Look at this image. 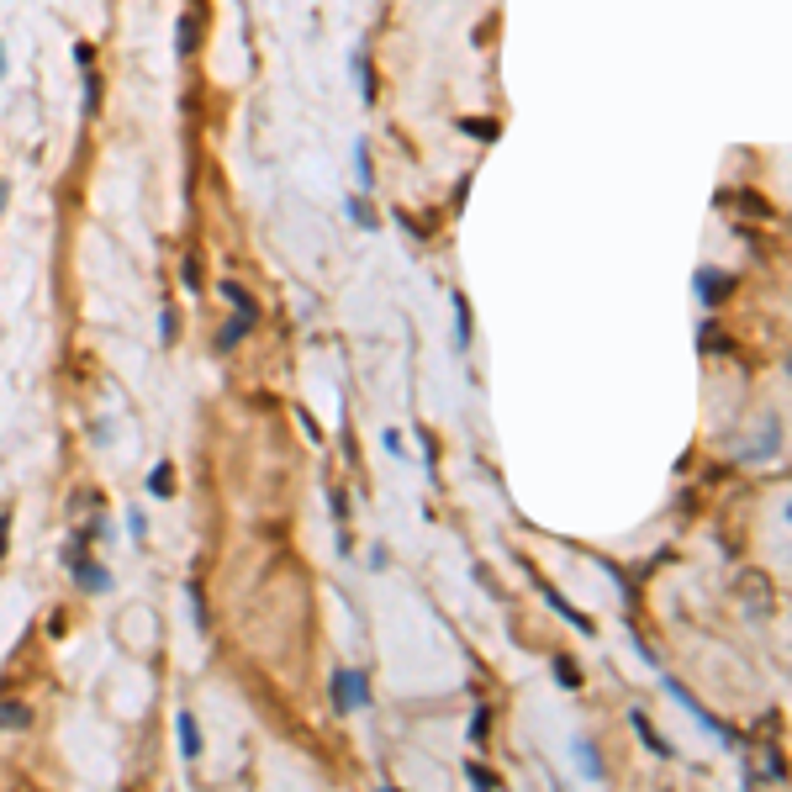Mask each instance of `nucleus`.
<instances>
[{"instance_id": "3", "label": "nucleus", "mask_w": 792, "mask_h": 792, "mask_svg": "<svg viewBox=\"0 0 792 792\" xmlns=\"http://www.w3.org/2000/svg\"><path fill=\"white\" fill-rule=\"evenodd\" d=\"M201 27H206V0H190V16L180 21V32H174V48L190 58L201 48Z\"/></svg>"}, {"instance_id": "6", "label": "nucleus", "mask_w": 792, "mask_h": 792, "mask_svg": "<svg viewBox=\"0 0 792 792\" xmlns=\"http://www.w3.org/2000/svg\"><path fill=\"white\" fill-rule=\"evenodd\" d=\"M74 566V581H80V592H112V570L106 566H96V560H69Z\"/></svg>"}, {"instance_id": "11", "label": "nucleus", "mask_w": 792, "mask_h": 792, "mask_svg": "<svg viewBox=\"0 0 792 792\" xmlns=\"http://www.w3.org/2000/svg\"><path fill=\"white\" fill-rule=\"evenodd\" d=\"M454 349H459V354L470 349V301H465L459 291H454Z\"/></svg>"}, {"instance_id": "19", "label": "nucleus", "mask_w": 792, "mask_h": 792, "mask_svg": "<svg viewBox=\"0 0 792 792\" xmlns=\"http://www.w3.org/2000/svg\"><path fill=\"white\" fill-rule=\"evenodd\" d=\"M343 212H349V217H354V223L365 227V232H375V227H381V217H375V212H370V206H365V201H359V196H349V201H343Z\"/></svg>"}, {"instance_id": "8", "label": "nucleus", "mask_w": 792, "mask_h": 792, "mask_svg": "<svg viewBox=\"0 0 792 792\" xmlns=\"http://www.w3.org/2000/svg\"><path fill=\"white\" fill-rule=\"evenodd\" d=\"M174 735H180L185 761H196V755H201V729H196V713H190V708H180V713H174Z\"/></svg>"}, {"instance_id": "2", "label": "nucleus", "mask_w": 792, "mask_h": 792, "mask_svg": "<svg viewBox=\"0 0 792 792\" xmlns=\"http://www.w3.org/2000/svg\"><path fill=\"white\" fill-rule=\"evenodd\" d=\"M729 291H735V275H729V270H713V265L697 270V296H703V307H724Z\"/></svg>"}, {"instance_id": "27", "label": "nucleus", "mask_w": 792, "mask_h": 792, "mask_svg": "<svg viewBox=\"0 0 792 792\" xmlns=\"http://www.w3.org/2000/svg\"><path fill=\"white\" fill-rule=\"evenodd\" d=\"M127 528H132V539H143V534H148V518L132 508V512H127Z\"/></svg>"}, {"instance_id": "7", "label": "nucleus", "mask_w": 792, "mask_h": 792, "mask_svg": "<svg viewBox=\"0 0 792 792\" xmlns=\"http://www.w3.org/2000/svg\"><path fill=\"white\" fill-rule=\"evenodd\" d=\"M354 80H359L365 106H375V96H381V90H375V63H370V48H365V43L354 48Z\"/></svg>"}, {"instance_id": "15", "label": "nucleus", "mask_w": 792, "mask_h": 792, "mask_svg": "<svg viewBox=\"0 0 792 792\" xmlns=\"http://www.w3.org/2000/svg\"><path fill=\"white\" fill-rule=\"evenodd\" d=\"M254 323H259L254 312H232V323H227V333H223V339H217V349H232V343L243 339V333H249Z\"/></svg>"}, {"instance_id": "20", "label": "nucleus", "mask_w": 792, "mask_h": 792, "mask_svg": "<svg viewBox=\"0 0 792 792\" xmlns=\"http://www.w3.org/2000/svg\"><path fill=\"white\" fill-rule=\"evenodd\" d=\"M486 729H492V708H486V703H481V708H476V713H470V745H476V750H481V745H486Z\"/></svg>"}, {"instance_id": "5", "label": "nucleus", "mask_w": 792, "mask_h": 792, "mask_svg": "<svg viewBox=\"0 0 792 792\" xmlns=\"http://www.w3.org/2000/svg\"><path fill=\"white\" fill-rule=\"evenodd\" d=\"M739 597L750 602V613H755V619H766V613H771V592H766V581H761L755 570H745V576H739Z\"/></svg>"}, {"instance_id": "21", "label": "nucleus", "mask_w": 792, "mask_h": 792, "mask_svg": "<svg viewBox=\"0 0 792 792\" xmlns=\"http://www.w3.org/2000/svg\"><path fill=\"white\" fill-rule=\"evenodd\" d=\"M354 170H359V185H365V190L375 185V164H370V143H354Z\"/></svg>"}, {"instance_id": "29", "label": "nucleus", "mask_w": 792, "mask_h": 792, "mask_svg": "<svg viewBox=\"0 0 792 792\" xmlns=\"http://www.w3.org/2000/svg\"><path fill=\"white\" fill-rule=\"evenodd\" d=\"M90 58H96L90 54V43H74V63H80V69H90Z\"/></svg>"}, {"instance_id": "26", "label": "nucleus", "mask_w": 792, "mask_h": 792, "mask_svg": "<svg viewBox=\"0 0 792 792\" xmlns=\"http://www.w3.org/2000/svg\"><path fill=\"white\" fill-rule=\"evenodd\" d=\"M159 343H164V349L174 343V312L170 307H164V317H159Z\"/></svg>"}, {"instance_id": "28", "label": "nucleus", "mask_w": 792, "mask_h": 792, "mask_svg": "<svg viewBox=\"0 0 792 792\" xmlns=\"http://www.w3.org/2000/svg\"><path fill=\"white\" fill-rule=\"evenodd\" d=\"M5 534H11V508H0V560H5Z\"/></svg>"}, {"instance_id": "23", "label": "nucleus", "mask_w": 792, "mask_h": 792, "mask_svg": "<svg viewBox=\"0 0 792 792\" xmlns=\"http://www.w3.org/2000/svg\"><path fill=\"white\" fill-rule=\"evenodd\" d=\"M190 608H196V628L206 634V628H212V608H206V597H201V586H196V581H190Z\"/></svg>"}, {"instance_id": "22", "label": "nucleus", "mask_w": 792, "mask_h": 792, "mask_svg": "<svg viewBox=\"0 0 792 792\" xmlns=\"http://www.w3.org/2000/svg\"><path fill=\"white\" fill-rule=\"evenodd\" d=\"M459 132H470V138H486V143H492L502 127H497V122H481V116H459Z\"/></svg>"}, {"instance_id": "9", "label": "nucleus", "mask_w": 792, "mask_h": 792, "mask_svg": "<svg viewBox=\"0 0 792 792\" xmlns=\"http://www.w3.org/2000/svg\"><path fill=\"white\" fill-rule=\"evenodd\" d=\"M539 592H544V602H550V608H555V613H560V619H566V623H576L581 634H592V619H581V613L570 608V602H566V597H560V592H555V586H550V581H539Z\"/></svg>"}, {"instance_id": "16", "label": "nucleus", "mask_w": 792, "mask_h": 792, "mask_svg": "<svg viewBox=\"0 0 792 792\" xmlns=\"http://www.w3.org/2000/svg\"><path fill=\"white\" fill-rule=\"evenodd\" d=\"M223 296L232 301V312H254V317H259V301H254V296H249L238 281H223Z\"/></svg>"}, {"instance_id": "12", "label": "nucleus", "mask_w": 792, "mask_h": 792, "mask_svg": "<svg viewBox=\"0 0 792 792\" xmlns=\"http://www.w3.org/2000/svg\"><path fill=\"white\" fill-rule=\"evenodd\" d=\"M628 719H634V729H639V739H645V745H650V750H655L661 761H671V745H666V739H661V735H655V729H650V719H645V708H634Z\"/></svg>"}, {"instance_id": "13", "label": "nucleus", "mask_w": 792, "mask_h": 792, "mask_svg": "<svg viewBox=\"0 0 792 792\" xmlns=\"http://www.w3.org/2000/svg\"><path fill=\"white\" fill-rule=\"evenodd\" d=\"M148 492H154V497H174V465L170 459H159V465L148 470Z\"/></svg>"}, {"instance_id": "10", "label": "nucleus", "mask_w": 792, "mask_h": 792, "mask_svg": "<svg viewBox=\"0 0 792 792\" xmlns=\"http://www.w3.org/2000/svg\"><path fill=\"white\" fill-rule=\"evenodd\" d=\"M570 750H576V766H581V777H586V782H602V761H597L592 739H576Z\"/></svg>"}, {"instance_id": "17", "label": "nucleus", "mask_w": 792, "mask_h": 792, "mask_svg": "<svg viewBox=\"0 0 792 792\" xmlns=\"http://www.w3.org/2000/svg\"><path fill=\"white\" fill-rule=\"evenodd\" d=\"M27 724H32V713H27L21 703L5 697V703H0V729H27Z\"/></svg>"}, {"instance_id": "30", "label": "nucleus", "mask_w": 792, "mask_h": 792, "mask_svg": "<svg viewBox=\"0 0 792 792\" xmlns=\"http://www.w3.org/2000/svg\"><path fill=\"white\" fill-rule=\"evenodd\" d=\"M381 444H386L392 454H407V450H401V434H396V428H386V439H381Z\"/></svg>"}, {"instance_id": "24", "label": "nucleus", "mask_w": 792, "mask_h": 792, "mask_svg": "<svg viewBox=\"0 0 792 792\" xmlns=\"http://www.w3.org/2000/svg\"><path fill=\"white\" fill-rule=\"evenodd\" d=\"M555 681H560V687H581V671H576L570 655H555Z\"/></svg>"}, {"instance_id": "1", "label": "nucleus", "mask_w": 792, "mask_h": 792, "mask_svg": "<svg viewBox=\"0 0 792 792\" xmlns=\"http://www.w3.org/2000/svg\"><path fill=\"white\" fill-rule=\"evenodd\" d=\"M333 708H370V681L365 671H333Z\"/></svg>"}, {"instance_id": "31", "label": "nucleus", "mask_w": 792, "mask_h": 792, "mask_svg": "<svg viewBox=\"0 0 792 792\" xmlns=\"http://www.w3.org/2000/svg\"><path fill=\"white\" fill-rule=\"evenodd\" d=\"M0 206H5V185H0Z\"/></svg>"}, {"instance_id": "18", "label": "nucleus", "mask_w": 792, "mask_h": 792, "mask_svg": "<svg viewBox=\"0 0 792 792\" xmlns=\"http://www.w3.org/2000/svg\"><path fill=\"white\" fill-rule=\"evenodd\" d=\"M729 196V190H724ZM729 201H739V212H750V217H761V223H771V206L755 196V190H739V196H729Z\"/></svg>"}, {"instance_id": "4", "label": "nucleus", "mask_w": 792, "mask_h": 792, "mask_svg": "<svg viewBox=\"0 0 792 792\" xmlns=\"http://www.w3.org/2000/svg\"><path fill=\"white\" fill-rule=\"evenodd\" d=\"M666 692H671V697H681V708H687V713H692V719H697V724H703L708 735H719L724 745L735 739L729 729H724V724H719V719H713V713H708V708H703V703H692V697H687V687H681V681H671V677H666Z\"/></svg>"}, {"instance_id": "25", "label": "nucleus", "mask_w": 792, "mask_h": 792, "mask_svg": "<svg viewBox=\"0 0 792 792\" xmlns=\"http://www.w3.org/2000/svg\"><path fill=\"white\" fill-rule=\"evenodd\" d=\"M185 285H190V291H201V254H196V249H190V254H185Z\"/></svg>"}, {"instance_id": "14", "label": "nucleus", "mask_w": 792, "mask_h": 792, "mask_svg": "<svg viewBox=\"0 0 792 792\" xmlns=\"http://www.w3.org/2000/svg\"><path fill=\"white\" fill-rule=\"evenodd\" d=\"M465 782H470V788H502V777H497V771H492V766H481V761H476V755H470V761H465Z\"/></svg>"}]
</instances>
